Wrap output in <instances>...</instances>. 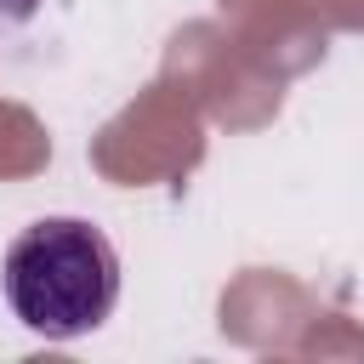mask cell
<instances>
[{"instance_id": "6da1fadb", "label": "cell", "mask_w": 364, "mask_h": 364, "mask_svg": "<svg viewBox=\"0 0 364 364\" xmlns=\"http://www.w3.org/2000/svg\"><path fill=\"white\" fill-rule=\"evenodd\" d=\"M6 301L46 341L91 336L119 301V250L80 216H40L6 245Z\"/></svg>"}, {"instance_id": "7a4b0ae2", "label": "cell", "mask_w": 364, "mask_h": 364, "mask_svg": "<svg viewBox=\"0 0 364 364\" xmlns=\"http://www.w3.org/2000/svg\"><path fill=\"white\" fill-rule=\"evenodd\" d=\"M40 11V0H0V17H11V23H28Z\"/></svg>"}]
</instances>
